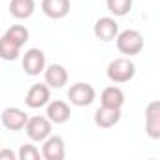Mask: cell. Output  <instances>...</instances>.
Returning a JSON list of instances; mask_svg holds the SVG:
<instances>
[{"label": "cell", "mask_w": 160, "mask_h": 160, "mask_svg": "<svg viewBox=\"0 0 160 160\" xmlns=\"http://www.w3.org/2000/svg\"><path fill=\"white\" fill-rule=\"evenodd\" d=\"M136 75V64L130 58H115L108 64V77L111 83H128Z\"/></svg>", "instance_id": "cell-1"}, {"label": "cell", "mask_w": 160, "mask_h": 160, "mask_svg": "<svg viewBox=\"0 0 160 160\" xmlns=\"http://www.w3.org/2000/svg\"><path fill=\"white\" fill-rule=\"evenodd\" d=\"M115 40H117V49L122 55L132 57V55L141 53V49H143V36L138 30H132V28L122 30L115 36Z\"/></svg>", "instance_id": "cell-2"}, {"label": "cell", "mask_w": 160, "mask_h": 160, "mask_svg": "<svg viewBox=\"0 0 160 160\" xmlns=\"http://www.w3.org/2000/svg\"><path fill=\"white\" fill-rule=\"evenodd\" d=\"M96 98V91L92 85L89 83H75L70 87L68 91V100L70 104L77 106V108H85V106H91Z\"/></svg>", "instance_id": "cell-3"}, {"label": "cell", "mask_w": 160, "mask_h": 160, "mask_svg": "<svg viewBox=\"0 0 160 160\" xmlns=\"http://www.w3.org/2000/svg\"><path fill=\"white\" fill-rule=\"evenodd\" d=\"M51 121L47 117H30L25 124V130H27V136L32 139V141H43L47 136H51Z\"/></svg>", "instance_id": "cell-4"}, {"label": "cell", "mask_w": 160, "mask_h": 160, "mask_svg": "<svg viewBox=\"0 0 160 160\" xmlns=\"http://www.w3.org/2000/svg\"><path fill=\"white\" fill-rule=\"evenodd\" d=\"M23 70L28 75H40L45 70V55L42 49H28L23 57Z\"/></svg>", "instance_id": "cell-5"}, {"label": "cell", "mask_w": 160, "mask_h": 160, "mask_svg": "<svg viewBox=\"0 0 160 160\" xmlns=\"http://www.w3.org/2000/svg\"><path fill=\"white\" fill-rule=\"evenodd\" d=\"M145 130L151 139L160 138V102L156 100L149 102L145 109Z\"/></svg>", "instance_id": "cell-6"}, {"label": "cell", "mask_w": 160, "mask_h": 160, "mask_svg": "<svg viewBox=\"0 0 160 160\" xmlns=\"http://www.w3.org/2000/svg\"><path fill=\"white\" fill-rule=\"evenodd\" d=\"M42 156L45 160H62L66 156V145L60 136H47L43 139Z\"/></svg>", "instance_id": "cell-7"}, {"label": "cell", "mask_w": 160, "mask_h": 160, "mask_svg": "<svg viewBox=\"0 0 160 160\" xmlns=\"http://www.w3.org/2000/svg\"><path fill=\"white\" fill-rule=\"evenodd\" d=\"M0 121H2V124L8 130L17 132V130H23L25 128V124L28 121V115L23 109H19V108H6L2 111V115H0Z\"/></svg>", "instance_id": "cell-8"}, {"label": "cell", "mask_w": 160, "mask_h": 160, "mask_svg": "<svg viewBox=\"0 0 160 160\" xmlns=\"http://www.w3.org/2000/svg\"><path fill=\"white\" fill-rule=\"evenodd\" d=\"M51 100V92H49V87L43 85V83H38V85H32L27 92V98H25V104L32 109H38V108H43L47 106V102Z\"/></svg>", "instance_id": "cell-9"}, {"label": "cell", "mask_w": 160, "mask_h": 160, "mask_svg": "<svg viewBox=\"0 0 160 160\" xmlns=\"http://www.w3.org/2000/svg\"><path fill=\"white\" fill-rule=\"evenodd\" d=\"M119 34V25L113 17H100L94 23V36L102 42H111Z\"/></svg>", "instance_id": "cell-10"}, {"label": "cell", "mask_w": 160, "mask_h": 160, "mask_svg": "<svg viewBox=\"0 0 160 160\" xmlns=\"http://www.w3.org/2000/svg\"><path fill=\"white\" fill-rule=\"evenodd\" d=\"M43 72H45V85L49 89H62L68 83V72L62 64H51Z\"/></svg>", "instance_id": "cell-11"}, {"label": "cell", "mask_w": 160, "mask_h": 160, "mask_svg": "<svg viewBox=\"0 0 160 160\" xmlns=\"http://www.w3.org/2000/svg\"><path fill=\"white\" fill-rule=\"evenodd\" d=\"M42 12L49 19H64L70 13V0H42Z\"/></svg>", "instance_id": "cell-12"}, {"label": "cell", "mask_w": 160, "mask_h": 160, "mask_svg": "<svg viewBox=\"0 0 160 160\" xmlns=\"http://www.w3.org/2000/svg\"><path fill=\"white\" fill-rule=\"evenodd\" d=\"M72 111H70V106L62 100H53V102H47V119L55 124H64L68 119H70Z\"/></svg>", "instance_id": "cell-13"}, {"label": "cell", "mask_w": 160, "mask_h": 160, "mask_svg": "<svg viewBox=\"0 0 160 160\" xmlns=\"http://www.w3.org/2000/svg\"><path fill=\"white\" fill-rule=\"evenodd\" d=\"M121 121V109H113V108H100L94 113V122L100 128H111Z\"/></svg>", "instance_id": "cell-14"}, {"label": "cell", "mask_w": 160, "mask_h": 160, "mask_svg": "<svg viewBox=\"0 0 160 160\" xmlns=\"http://www.w3.org/2000/svg\"><path fill=\"white\" fill-rule=\"evenodd\" d=\"M100 102L104 108H113V109H121L124 104V92L119 87H108L102 91Z\"/></svg>", "instance_id": "cell-15"}, {"label": "cell", "mask_w": 160, "mask_h": 160, "mask_svg": "<svg viewBox=\"0 0 160 160\" xmlns=\"http://www.w3.org/2000/svg\"><path fill=\"white\" fill-rule=\"evenodd\" d=\"M34 10H36L34 0H12L10 2V13L15 19H28L32 17Z\"/></svg>", "instance_id": "cell-16"}, {"label": "cell", "mask_w": 160, "mask_h": 160, "mask_svg": "<svg viewBox=\"0 0 160 160\" xmlns=\"http://www.w3.org/2000/svg\"><path fill=\"white\" fill-rule=\"evenodd\" d=\"M21 53V47L10 40L8 36H2L0 38V58H4V60H15Z\"/></svg>", "instance_id": "cell-17"}, {"label": "cell", "mask_w": 160, "mask_h": 160, "mask_svg": "<svg viewBox=\"0 0 160 160\" xmlns=\"http://www.w3.org/2000/svg\"><path fill=\"white\" fill-rule=\"evenodd\" d=\"M106 4H108V10H109L111 15H115V17H124V15L130 13L134 0H106Z\"/></svg>", "instance_id": "cell-18"}, {"label": "cell", "mask_w": 160, "mask_h": 160, "mask_svg": "<svg viewBox=\"0 0 160 160\" xmlns=\"http://www.w3.org/2000/svg\"><path fill=\"white\" fill-rule=\"evenodd\" d=\"M4 36H8L10 40H13L19 47H23V45L28 42V28L23 27V25H13V27H10V28L6 30Z\"/></svg>", "instance_id": "cell-19"}, {"label": "cell", "mask_w": 160, "mask_h": 160, "mask_svg": "<svg viewBox=\"0 0 160 160\" xmlns=\"http://www.w3.org/2000/svg\"><path fill=\"white\" fill-rule=\"evenodd\" d=\"M17 158H19V160H38V158H40V151H38L36 145L27 143V145H21Z\"/></svg>", "instance_id": "cell-20"}, {"label": "cell", "mask_w": 160, "mask_h": 160, "mask_svg": "<svg viewBox=\"0 0 160 160\" xmlns=\"http://www.w3.org/2000/svg\"><path fill=\"white\" fill-rule=\"evenodd\" d=\"M2 158H10V160H15V158H17V154H15L12 149H2V151H0V160H2Z\"/></svg>", "instance_id": "cell-21"}]
</instances>
